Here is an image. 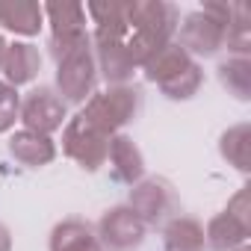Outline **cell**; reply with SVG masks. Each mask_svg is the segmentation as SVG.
Returning <instances> with one entry per match:
<instances>
[{"label":"cell","instance_id":"44dd1931","mask_svg":"<svg viewBox=\"0 0 251 251\" xmlns=\"http://www.w3.org/2000/svg\"><path fill=\"white\" fill-rule=\"evenodd\" d=\"M225 213H227V216H233L236 222H242L245 227H251V189H248V186L236 189V192L230 195V201H227Z\"/></svg>","mask_w":251,"mask_h":251},{"label":"cell","instance_id":"9a60e30c","mask_svg":"<svg viewBox=\"0 0 251 251\" xmlns=\"http://www.w3.org/2000/svg\"><path fill=\"white\" fill-rule=\"evenodd\" d=\"M166 251H204V225L192 216H172L163 225Z\"/></svg>","mask_w":251,"mask_h":251},{"label":"cell","instance_id":"5b68a950","mask_svg":"<svg viewBox=\"0 0 251 251\" xmlns=\"http://www.w3.org/2000/svg\"><path fill=\"white\" fill-rule=\"evenodd\" d=\"M127 207L139 216V222L145 227H157V225H166L177 213V195H175L169 180L142 177L136 186H130Z\"/></svg>","mask_w":251,"mask_h":251},{"label":"cell","instance_id":"ba28073f","mask_svg":"<svg viewBox=\"0 0 251 251\" xmlns=\"http://www.w3.org/2000/svg\"><path fill=\"white\" fill-rule=\"evenodd\" d=\"M177 45L189 53V56H213L225 48V27L216 24L210 15H204L201 9L198 12H189L180 24H177V33H175Z\"/></svg>","mask_w":251,"mask_h":251},{"label":"cell","instance_id":"e0dca14e","mask_svg":"<svg viewBox=\"0 0 251 251\" xmlns=\"http://www.w3.org/2000/svg\"><path fill=\"white\" fill-rule=\"evenodd\" d=\"M189 62H195L177 42H172V45H166L160 53H154L145 65H142V71H145V80L148 83H166V80H172L175 74H180Z\"/></svg>","mask_w":251,"mask_h":251},{"label":"cell","instance_id":"9c48e42d","mask_svg":"<svg viewBox=\"0 0 251 251\" xmlns=\"http://www.w3.org/2000/svg\"><path fill=\"white\" fill-rule=\"evenodd\" d=\"M106 163H109V175H112L115 183L136 186V183L145 177V157H142L139 145H136L127 133H115V136L109 139Z\"/></svg>","mask_w":251,"mask_h":251},{"label":"cell","instance_id":"5bb4252c","mask_svg":"<svg viewBox=\"0 0 251 251\" xmlns=\"http://www.w3.org/2000/svg\"><path fill=\"white\" fill-rule=\"evenodd\" d=\"M45 24L42 3L33 0H12V3H0V27L15 33V36H39Z\"/></svg>","mask_w":251,"mask_h":251},{"label":"cell","instance_id":"4fadbf2b","mask_svg":"<svg viewBox=\"0 0 251 251\" xmlns=\"http://www.w3.org/2000/svg\"><path fill=\"white\" fill-rule=\"evenodd\" d=\"M248 236H251V227H245L225 210L216 213L204 227V245H210V251H239L248 242Z\"/></svg>","mask_w":251,"mask_h":251},{"label":"cell","instance_id":"2e32d148","mask_svg":"<svg viewBox=\"0 0 251 251\" xmlns=\"http://www.w3.org/2000/svg\"><path fill=\"white\" fill-rule=\"evenodd\" d=\"M219 154L227 166H233L236 172L248 175L251 172V124L242 121V124H233L227 127L219 139Z\"/></svg>","mask_w":251,"mask_h":251},{"label":"cell","instance_id":"277c9868","mask_svg":"<svg viewBox=\"0 0 251 251\" xmlns=\"http://www.w3.org/2000/svg\"><path fill=\"white\" fill-rule=\"evenodd\" d=\"M98 86V62L89 48H80L56 62V95L65 103H86Z\"/></svg>","mask_w":251,"mask_h":251},{"label":"cell","instance_id":"7402d4cb","mask_svg":"<svg viewBox=\"0 0 251 251\" xmlns=\"http://www.w3.org/2000/svg\"><path fill=\"white\" fill-rule=\"evenodd\" d=\"M0 251H12V233L6 225H0Z\"/></svg>","mask_w":251,"mask_h":251},{"label":"cell","instance_id":"7c38bea8","mask_svg":"<svg viewBox=\"0 0 251 251\" xmlns=\"http://www.w3.org/2000/svg\"><path fill=\"white\" fill-rule=\"evenodd\" d=\"M50 251H103L98 242V233L83 219H62L50 230Z\"/></svg>","mask_w":251,"mask_h":251},{"label":"cell","instance_id":"8fae6325","mask_svg":"<svg viewBox=\"0 0 251 251\" xmlns=\"http://www.w3.org/2000/svg\"><path fill=\"white\" fill-rule=\"evenodd\" d=\"M39 71H42V56H39L36 45H30V42H12L6 48L3 65H0L3 83H9L12 89H18V86L33 83L39 77Z\"/></svg>","mask_w":251,"mask_h":251},{"label":"cell","instance_id":"7a4b0ae2","mask_svg":"<svg viewBox=\"0 0 251 251\" xmlns=\"http://www.w3.org/2000/svg\"><path fill=\"white\" fill-rule=\"evenodd\" d=\"M50 24V56L59 62L68 53L89 48L92 36L86 30V6L83 3H45L42 6Z\"/></svg>","mask_w":251,"mask_h":251},{"label":"cell","instance_id":"8992f818","mask_svg":"<svg viewBox=\"0 0 251 251\" xmlns=\"http://www.w3.org/2000/svg\"><path fill=\"white\" fill-rule=\"evenodd\" d=\"M24 130L53 136L68 121V103L56 95L53 86H36L27 98H21V118Z\"/></svg>","mask_w":251,"mask_h":251},{"label":"cell","instance_id":"52a82bcc","mask_svg":"<svg viewBox=\"0 0 251 251\" xmlns=\"http://www.w3.org/2000/svg\"><path fill=\"white\" fill-rule=\"evenodd\" d=\"M95 233L103 251H136L145 242L148 227L139 222V216L127 204H118L100 216Z\"/></svg>","mask_w":251,"mask_h":251},{"label":"cell","instance_id":"ffe728a7","mask_svg":"<svg viewBox=\"0 0 251 251\" xmlns=\"http://www.w3.org/2000/svg\"><path fill=\"white\" fill-rule=\"evenodd\" d=\"M21 118V95L9 83L0 80V133H9Z\"/></svg>","mask_w":251,"mask_h":251},{"label":"cell","instance_id":"ac0fdd59","mask_svg":"<svg viewBox=\"0 0 251 251\" xmlns=\"http://www.w3.org/2000/svg\"><path fill=\"white\" fill-rule=\"evenodd\" d=\"M219 83L236 98V100H251V59L248 56H227L219 62Z\"/></svg>","mask_w":251,"mask_h":251},{"label":"cell","instance_id":"3957f363","mask_svg":"<svg viewBox=\"0 0 251 251\" xmlns=\"http://www.w3.org/2000/svg\"><path fill=\"white\" fill-rule=\"evenodd\" d=\"M109 139L103 130H98L95 124L77 112L65 121L62 127V151L65 157H71L83 172H98L106 163V151H109Z\"/></svg>","mask_w":251,"mask_h":251},{"label":"cell","instance_id":"cb8c5ba5","mask_svg":"<svg viewBox=\"0 0 251 251\" xmlns=\"http://www.w3.org/2000/svg\"><path fill=\"white\" fill-rule=\"evenodd\" d=\"M239 251H248V245H242V248H239Z\"/></svg>","mask_w":251,"mask_h":251},{"label":"cell","instance_id":"603a6c76","mask_svg":"<svg viewBox=\"0 0 251 251\" xmlns=\"http://www.w3.org/2000/svg\"><path fill=\"white\" fill-rule=\"evenodd\" d=\"M6 48H9V42L0 36V65H3V56H6Z\"/></svg>","mask_w":251,"mask_h":251},{"label":"cell","instance_id":"d6986e66","mask_svg":"<svg viewBox=\"0 0 251 251\" xmlns=\"http://www.w3.org/2000/svg\"><path fill=\"white\" fill-rule=\"evenodd\" d=\"M201 83H204V71H201V65H198V62H189L180 74H175L172 80L160 83V92H163L169 100H192V98L198 95Z\"/></svg>","mask_w":251,"mask_h":251},{"label":"cell","instance_id":"6da1fadb","mask_svg":"<svg viewBox=\"0 0 251 251\" xmlns=\"http://www.w3.org/2000/svg\"><path fill=\"white\" fill-rule=\"evenodd\" d=\"M139 109H142V89L133 83H124V86H109L103 92H95L80 112L98 130H103L106 136H115L121 133V127L136 121Z\"/></svg>","mask_w":251,"mask_h":251},{"label":"cell","instance_id":"30bf717a","mask_svg":"<svg viewBox=\"0 0 251 251\" xmlns=\"http://www.w3.org/2000/svg\"><path fill=\"white\" fill-rule=\"evenodd\" d=\"M9 157L24 169H45L56 160V145L50 136L33 130H15L9 136Z\"/></svg>","mask_w":251,"mask_h":251}]
</instances>
